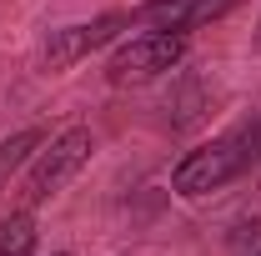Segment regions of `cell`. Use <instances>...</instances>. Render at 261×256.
<instances>
[{
    "label": "cell",
    "instance_id": "obj_1",
    "mask_svg": "<svg viewBox=\"0 0 261 256\" xmlns=\"http://www.w3.org/2000/svg\"><path fill=\"white\" fill-rule=\"evenodd\" d=\"M96 151V136L91 126H65L61 136H50L45 141V151L31 161V171H25V181H20V206L35 211V206H45V201H56V196L86 171V161Z\"/></svg>",
    "mask_w": 261,
    "mask_h": 256
},
{
    "label": "cell",
    "instance_id": "obj_2",
    "mask_svg": "<svg viewBox=\"0 0 261 256\" xmlns=\"http://www.w3.org/2000/svg\"><path fill=\"white\" fill-rule=\"evenodd\" d=\"M241 176H246V141H241V131H231V136H216V141H201L196 151H186L176 161L171 191L181 201H201V196L226 191Z\"/></svg>",
    "mask_w": 261,
    "mask_h": 256
},
{
    "label": "cell",
    "instance_id": "obj_3",
    "mask_svg": "<svg viewBox=\"0 0 261 256\" xmlns=\"http://www.w3.org/2000/svg\"><path fill=\"white\" fill-rule=\"evenodd\" d=\"M181 61H186V35L141 31V35H130V40H121V45L111 50V61H106V81H111L116 91H136V86L161 81L166 70H176Z\"/></svg>",
    "mask_w": 261,
    "mask_h": 256
},
{
    "label": "cell",
    "instance_id": "obj_4",
    "mask_svg": "<svg viewBox=\"0 0 261 256\" xmlns=\"http://www.w3.org/2000/svg\"><path fill=\"white\" fill-rule=\"evenodd\" d=\"M126 25H130V10H106L96 20H75V25L50 31L40 40V70H45V75H61L70 65H81L86 56H96L100 45H111Z\"/></svg>",
    "mask_w": 261,
    "mask_h": 256
},
{
    "label": "cell",
    "instance_id": "obj_5",
    "mask_svg": "<svg viewBox=\"0 0 261 256\" xmlns=\"http://www.w3.org/2000/svg\"><path fill=\"white\" fill-rule=\"evenodd\" d=\"M236 5H241V0H141V5H130V25L191 35V31H201V25L231 15Z\"/></svg>",
    "mask_w": 261,
    "mask_h": 256
},
{
    "label": "cell",
    "instance_id": "obj_6",
    "mask_svg": "<svg viewBox=\"0 0 261 256\" xmlns=\"http://www.w3.org/2000/svg\"><path fill=\"white\" fill-rule=\"evenodd\" d=\"M35 246H40L35 216L31 211H10L0 221V256H35Z\"/></svg>",
    "mask_w": 261,
    "mask_h": 256
},
{
    "label": "cell",
    "instance_id": "obj_7",
    "mask_svg": "<svg viewBox=\"0 0 261 256\" xmlns=\"http://www.w3.org/2000/svg\"><path fill=\"white\" fill-rule=\"evenodd\" d=\"M31 146H40V136H35V131H25V136H15V141H5V146H0V171H10V166H20Z\"/></svg>",
    "mask_w": 261,
    "mask_h": 256
},
{
    "label": "cell",
    "instance_id": "obj_8",
    "mask_svg": "<svg viewBox=\"0 0 261 256\" xmlns=\"http://www.w3.org/2000/svg\"><path fill=\"white\" fill-rule=\"evenodd\" d=\"M241 141H246V176H256V181H261V121L241 126Z\"/></svg>",
    "mask_w": 261,
    "mask_h": 256
},
{
    "label": "cell",
    "instance_id": "obj_9",
    "mask_svg": "<svg viewBox=\"0 0 261 256\" xmlns=\"http://www.w3.org/2000/svg\"><path fill=\"white\" fill-rule=\"evenodd\" d=\"M236 246H261V216H256V221H241V231H236Z\"/></svg>",
    "mask_w": 261,
    "mask_h": 256
},
{
    "label": "cell",
    "instance_id": "obj_10",
    "mask_svg": "<svg viewBox=\"0 0 261 256\" xmlns=\"http://www.w3.org/2000/svg\"><path fill=\"white\" fill-rule=\"evenodd\" d=\"M50 256H75V251H50Z\"/></svg>",
    "mask_w": 261,
    "mask_h": 256
},
{
    "label": "cell",
    "instance_id": "obj_11",
    "mask_svg": "<svg viewBox=\"0 0 261 256\" xmlns=\"http://www.w3.org/2000/svg\"><path fill=\"white\" fill-rule=\"evenodd\" d=\"M256 50H261V25H256Z\"/></svg>",
    "mask_w": 261,
    "mask_h": 256
},
{
    "label": "cell",
    "instance_id": "obj_12",
    "mask_svg": "<svg viewBox=\"0 0 261 256\" xmlns=\"http://www.w3.org/2000/svg\"><path fill=\"white\" fill-rule=\"evenodd\" d=\"M251 256H261V251H251Z\"/></svg>",
    "mask_w": 261,
    "mask_h": 256
}]
</instances>
